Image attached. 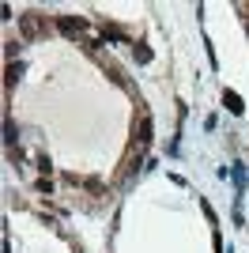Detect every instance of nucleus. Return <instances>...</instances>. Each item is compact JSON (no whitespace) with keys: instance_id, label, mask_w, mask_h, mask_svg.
<instances>
[{"instance_id":"f257e3e1","label":"nucleus","mask_w":249,"mask_h":253,"mask_svg":"<svg viewBox=\"0 0 249 253\" xmlns=\"http://www.w3.org/2000/svg\"><path fill=\"white\" fill-rule=\"evenodd\" d=\"M19 30H23V38H42L45 34V15H38V12L19 15Z\"/></svg>"},{"instance_id":"f03ea898","label":"nucleus","mask_w":249,"mask_h":253,"mask_svg":"<svg viewBox=\"0 0 249 253\" xmlns=\"http://www.w3.org/2000/svg\"><path fill=\"white\" fill-rule=\"evenodd\" d=\"M57 27L64 30L68 38H79V34H83V19H76V15H60V19H57Z\"/></svg>"},{"instance_id":"7ed1b4c3","label":"nucleus","mask_w":249,"mask_h":253,"mask_svg":"<svg viewBox=\"0 0 249 253\" xmlns=\"http://www.w3.org/2000/svg\"><path fill=\"white\" fill-rule=\"evenodd\" d=\"M223 106H227L230 113H242V110H246V106H242V95H234V91H223Z\"/></svg>"},{"instance_id":"20e7f679","label":"nucleus","mask_w":249,"mask_h":253,"mask_svg":"<svg viewBox=\"0 0 249 253\" xmlns=\"http://www.w3.org/2000/svg\"><path fill=\"white\" fill-rule=\"evenodd\" d=\"M19 76H23V64H15V61H12V64H8V76H4V84L15 87V80H19Z\"/></svg>"},{"instance_id":"39448f33","label":"nucleus","mask_w":249,"mask_h":253,"mask_svg":"<svg viewBox=\"0 0 249 253\" xmlns=\"http://www.w3.org/2000/svg\"><path fill=\"white\" fill-rule=\"evenodd\" d=\"M136 61H140V64H147V61H151V49H147V45H136Z\"/></svg>"},{"instance_id":"423d86ee","label":"nucleus","mask_w":249,"mask_h":253,"mask_svg":"<svg viewBox=\"0 0 249 253\" xmlns=\"http://www.w3.org/2000/svg\"><path fill=\"white\" fill-rule=\"evenodd\" d=\"M4 132H8V144H15V140H19V132H15V125H12V121L4 125Z\"/></svg>"},{"instance_id":"0eeeda50","label":"nucleus","mask_w":249,"mask_h":253,"mask_svg":"<svg viewBox=\"0 0 249 253\" xmlns=\"http://www.w3.org/2000/svg\"><path fill=\"white\" fill-rule=\"evenodd\" d=\"M246 30H249V23H246Z\"/></svg>"}]
</instances>
